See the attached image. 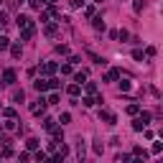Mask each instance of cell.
I'll use <instances>...</instances> for the list:
<instances>
[{"label":"cell","mask_w":163,"mask_h":163,"mask_svg":"<svg viewBox=\"0 0 163 163\" xmlns=\"http://www.w3.org/2000/svg\"><path fill=\"white\" fill-rule=\"evenodd\" d=\"M148 122H150V112H143V115H140V117L133 122V130H135V133L145 130V128H148Z\"/></svg>","instance_id":"1"},{"label":"cell","mask_w":163,"mask_h":163,"mask_svg":"<svg viewBox=\"0 0 163 163\" xmlns=\"http://www.w3.org/2000/svg\"><path fill=\"white\" fill-rule=\"evenodd\" d=\"M99 120H105L107 125H115V120H117V117H115L110 110H99Z\"/></svg>","instance_id":"2"},{"label":"cell","mask_w":163,"mask_h":163,"mask_svg":"<svg viewBox=\"0 0 163 163\" xmlns=\"http://www.w3.org/2000/svg\"><path fill=\"white\" fill-rule=\"evenodd\" d=\"M3 82H5V84H13V82H15V71L13 69H5L3 71Z\"/></svg>","instance_id":"3"},{"label":"cell","mask_w":163,"mask_h":163,"mask_svg":"<svg viewBox=\"0 0 163 163\" xmlns=\"http://www.w3.org/2000/svg\"><path fill=\"white\" fill-rule=\"evenodd\" d=\"M84 150H87V145H84V140L79 138V140H76V158H79V160L84 158Z\"/></svg>","instance_id":"4"},{"label":"cell","mask_w":163,"mask_h":163,"mask_svg":"<svg viewBox=\"0 0 163 163\" xmlns=\"http://www.w3.org/2000/svg\"><path fill=\"white\" fill-rule=\"evenodd\" d=\"M56 69H59V66L54 64V61H49V64H44V66H41V71H44V74H54Z\"/></svg>","instance_id":"5"},{"label":"cell","mask_w":163,"mask_h":163,"mask_svg":"<svg viewBox=\"0 0 163 163\" xmlns=\"http://www.w3.org/2000/svg\"><path fill=\"white\" fill-rule=\"evenodd\" d=\"M33 87H36L38 92H46V89H49V79H38V82H36Z\"/></svg>","instance_id":"6"},{"label":"cell","mask_w":163,"mask_h":163,"mask_svg":"<svg viewBox=\"0 0 163 163\" xmlns=\"http://www.w3.org/2000/svg\"><path fill=\"white\" fill-rule=\"evenodd\" d=\"M84 79H87V69H82V71L74 74V82H76V84H84Z\"/></svg>","instance_id":"7"},{"label":"cell","mask_w":163,"mask_h":163,"mask_svg":"<svg viewBox=\"0 0 163 163\" xmlns=\"http://www.w3.org/2000/svg\"><path fill=\"white\" fill-rule=\"evenodd\" d=\"M66 92H69L71 97H76V94L82 92V84H76V82H74V84H69V89H66Z\"/></svg>","instance_id":"8"},{"label":"cell","mask_w":163,"mask_h":163,"mask_svg":"<svg viewBox=\"0 0 163 163\" xmlns=\"http://www.w3.org/2000/svg\"><path fill=\"white\" fill-rule=\"evenodd\" d=\"M115 79H120V71H117V69H110L107 76H105V82H115Z\"/></svg>","instance_id":"9"},{"label":"cell","mask_w":163,"mask_h":163,"mask_svg":"<svg viewBox=\"0 0 163 163\" xmlns=\"http://www.w3.org/2000/svg\"><path fill=\"white\" fill-rule=\"evenodd\" d=\"M38 145H41V143H38L36 138H28V140H26V148H28V150H36Z\"/></svg>","instance_id":"10"},{"label":"cell","mask_w":163,"mask_h":163,"mask_svg":"<svg viewBox=\"0 0 163 163\" xmlns=\"http://www.w3.org/2000/svg\"><path fill=\"white\" fill-rule=\"evenodd\" d=\"M15 20H18V28H23V26H28V23H31V18H28V15H18Z\"/></svg>","instance_id":"11"},{"label":"cell","mask_w":163,"mask_h":163,"mask_svg":"<svg viewBox=\"0 0 163 163\" xmlns=\"http://www.w3.org/2000/svg\"><path fill=\"white\" fill-rule=\"evenodd\" d=\"M133 155H138V158H148V153L143 150L140 145H135V148H133Z\"/></svg>","instance_id":"12"},{"label":"cell","mask_w":163,"mask_h":163,"mask_svg":"<svg viewBox=\"0 0 163 163\" xmlns=\"http://www.w3.org/2000/svg\"><path fill=\"white\" fill-rule=\"evenodd\" d=\"M8 46H10V38L8 36H0V51H5Z\"/></svg>","instance_id":"13"},{"label":"cell","mask_w":163,"mask_h":163,"mask_svg":"<svg viewBox=\"0 0 163 163\" xmlns=\"http://www.w3.org/2000/svg\"><path fill=\"white\" fill-rule=\"evenodd\" d=\"M23 99H26V94H23V89H20V92L15 89V92H13V102H23Z\"/></svg>","instance_id":"14"},{"label":"cell","mask_w":163,"mask_h":163,"mask_svg":"<svg viewBox=\"0 0 163 163\" xmlns=\"http://www.w3.org/2000/svg\"><path fill=\"white\" fill-rule=\"evenodd\" d=\"M44 3H46V0H31V8H33V10H41V8H44Z\"/></svg>","instance_id":"15"},{"label":"cell","mask_w":163,"mask_h":163,"mask_svg":"<svg viewBox=\"0 0 163 163\" xmlns=\"http://www.w3.org/2000/svg\"><path fill=\"white\" fill-rule=\"evenodd\" d=\"M20 51H23V49H20V44H13V46H10V54H13L15 59L20 56Z\"/></svg>","instance_id":"16"},{"label":"cell","mask_w":163,"mask_h":163,"mask_svg":"<svg viewBox=\"0 0 163 163\" xmlns=\"http://www.w3.org/2000/svg\"><path fill=\"white\" fill-rule=\"evenodd\" d=\"M56 31H59V26H56V23H49V26H46V36H54Z\"/></svg>","instance_id":"17"},{"label":"cell","mask_w":163,"mask_h":163,"mask_svg":"<svg viewBox=\"0 0 163 163\" xmlns=\"http://www.w3.org/2000/svg\"><path fill=\"white\" fill-rule=\"evenodd\" d=\"M133 8H135V13H140L143 8H145V0H135V3H133Z\"/></svg>","instance_id":"18"},{"label":"cell","mask_w":163,"mask_h":163,"mask_svg":"<svg viewBox=\"0 0 163 163\" xmlns=\"http://www.w3.org/2000/svg\"><path fill=\"white\" fill-rule=\"evenodd\" d=\"M94 28H97V31H105V20H102V18H94Z\"/></svg>","instance_id":"19"},{"label":"cell","mask_w":163,"mask_h":163,"mask_svg":"<svg viewBox=\"0 0 163 163\" xmlns=\"http://www.w3.org/2000/svg\"><path fill=\"white\" fill-rule=\"evenodd\" d=\"M82 105H84V107H92V105H97V102H94V97H84V99H82Z\"/></svg>","instance_id":"20"},{"label":"cell","mask_w":163,"mask_h":163,"mask_svg":"<svg viewBox=\"0 0 163 163\" xmlns=\"http://www.w3.org/2000/svg\"><path fill=\"white\" fill-rule=\"evenodd\" d=\"M140 112V105H128V115H138Z\"/></svg>","instance_id":"21"},{"label":"cell","mask_w":163,"mask_h":163,"mask_svg":"<svg viewBox=\"0 0 163 163\" xmlns=\"http://www.w3.org/2000/svg\"><path fill=\"white\" fill-rule=\"evenodd\" d=\"M59 122H61V125H66V122H71V115H69V112H64V115L59 117Z\"/></svg>","instance_id":"22"},{"label":"cell","mask_w":163,"mask_h":163,"mask_svg":"<svg viewBox=\"0 0 163 163\" xmlns=\"http://www.w3.org/2000/svg\"><path fill=\"white\" fill-rule=\"evenodd\" d=\"M46 105H59V94H56V92H54V94L46 99Z\"/></svg>","instance_id":"23"},{"label":"cell","mask_w":163,"mask_h":163,"mask_svg":"<svg viewBox=\"0 0 163 163\" xmlns=\"http://www.w3.org/2000/svg\"><path fill=\"white\" fill-rule=\"evenodd\" d=\"M44 128H46V130H49V133H51V130H54V120H51V117H46V120H44Z\"/></svg>","instance_id":"24"},{"label":"cell","mask_w":163,"mask_h":163,"mask_svg":"<svg viewBox=\"0 0 163 163\" xmlns=\"http://www.w3.org/2000/svg\"><path fill=\"white\" fill-rule=\"evenodd\" d=\"M5 130H10V133L15 130V120H13V117H8V122H5Z\"/></svg>","instance_id":"25"},{"label":"cell","mask_w":163,"mask_h":163,"mask_svg":"<svg viewBox=\"0 0 163 163\" xmlns=\"http://www.w3.org/2000/svg\"><path fill=\"white\" fill-rule=\"evenodd\" d=\"M160 150H163V143H153V155H160Z\"/></svg>","instance_id":"26"},{"label":"cell","mask_w":163,"mask_h":163,"mask_svg":"<svg viewBox=\"0 0 163 163\" xmlns=\"http://www.w3.org/2000/svg\"><path fill=\"white\" fill-rule=\"evenodd\" d=\"M87 92L89 94H97V84H94V82H87Z\"/></svg>","instance_id":"27"},{"label":"cell","mask_w":163,"mask_h":163,"mask_svg":"<svg viewBox=\"0 0 163 163\" xmlns=\"http://www.w3.org/2000/svg\"><path fill=\"white\" fill-rule=\"evenodd\" d=\"M130 87H133V84H130V82H128V79H122V82H120V89H122V92H128Z\"/></svg>","instance_id":"28"},{"label":"cell","mask_w":163,"mask_h":163,"mask_svg":"<svg viewBox=\"0 0 163 163\" xmlns=\"http://www.w3.org/2000/svg\"><path fill=\"white\" fill-rule=\"evenodd\" d=\"M3 115H5V117H15V110H13V107H5Z\"/></svg>","instance_id":"29"},{"label":"cell","mask_w":163,"mask_h":163,"mask_svg":"<svg viewBox=\"0 0 163 163\" xmlns=\"http://www.w3.org/2000/svg\"><path fill=\"white\" fill-rule=\"evenodd\" d=\"M102 150H105V145H102V143H94V153L102 155Z\"/></svg>","instance_id":"30"},{"label":"cell","mask_w":163,"mask_h":163,"mask_svg":"<svg viewBox=\"0 0 163 163\" xmlns=\"http://www.w3.org/2000/svg\"><path fill=\"white\" fill-rule=\"evenodd\" d=\"M61 74H71V64H64V66H61Z\"/></svg>","instance_id":"31"},{"label":"cell","mask_w":163,"mask_h":163,"mask_svg":"<svg viewBox=\"0 0 163 163\" xmlns=\"http://www.w3.org/2000/svg\"><path fill=\"white\" fill-rule=\"evenodd\" d=\"M133 59H138V61H143V51L138 49V51H133Z\"/></svg>","instance_id":"32"},{"label":"cell","mask_w":163,"mask_h":163,"mask_svg":"<svg viewBox=\"0 0 163 163\" xmlns=\"http://www.w3.org/2000/svg\"><path fill=\"white\" fill-rule=\"evenodd\" d=\"M84 5V0H71V8H82Z\"/></svg>","instance_id":"33"},{"label":"cell","mask_w":163,"mask_h":163,"mask_svg":"<svg viewBox=\"0 0 163 163\" xmlns=\"http://www.w3.org/2000/svg\"><path fill=\"white\" fill-rule=\"evenodd\" d=\"M5 20H8V15H5V13H0V26H3Z\"/></svg>","instance_id":"34"},{"label":"cell","mask_w":163,"mask_h":163,"mask_svg":"<svg viewBox=\"0 0 163 163\" xmlns=\"http://www.w3.org/2000/svg\"><path fill=\"white\" fill-rule=\"evenodd\" d=\"M46 3H54V0H46Z\"/></svg>","instance_id":"35"},{"label":"cell","mask_w":163,"mask_h":163,"mask_svg":"<svg viewBox=\"0 0 163 163\" xmlns=\"http://www.w3.org/2000/svg\"><path fill=\"white\" fill-rule=\"evenodd\" d=\"M18 3H23V0H18Z\"/></svg>","instance_id":"36"},{"label":"cell","mask_w":163,"mask_h":163,"mask_svg":"<svg viewBox=\"0 0 163 163\" xmlns=\"http://www.w3.org/2000/svg\"><path fill=\"white\" fill-rule=\"evenodd\" d=\"M97 3H102V0H97Z\"/></svg>","instance_id":"37"},{"label":"cell","mask_w":163,"mask_h":163,"mask_svg":"<svg viewBox=\"0 0 163 163\" xmlns=\"http://www.w3.org/2000/svg\"><path fill=\"white\" fill-rule=\"evenodd\" d=\"M0 3H3V0H0Z\"/></svg>","instance_id":"38"}]
</instances>
